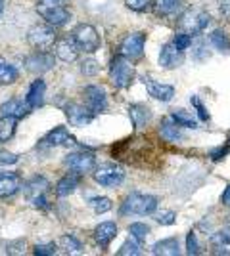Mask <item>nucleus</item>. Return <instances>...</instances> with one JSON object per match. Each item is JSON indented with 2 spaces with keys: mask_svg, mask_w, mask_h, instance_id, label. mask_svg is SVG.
Masks as SVG:
<instances>
[{
  "mask_svg": "<svg viewBox=\"0 0 230 256\" xmlns=\"http://www.w3.org/2000/svg\"><path fill=\"white\" fill-rule=\"evenodd\" d=\"M220 14L230 20V0H220Z\"/></svg>",
  "mask_w": 230,
  "mask_h": 256,
  "instance_id": "nucleus-45",
  "label": "nucleus"
},
{
  "mask_svg": "<svg viewBox=\"0 0 230 256\" xmlns=\"http://www.w3.org/2000/svg\"><path fill=\"white\" fill-rule=\"evenodd\" d=\"M129 234H131V237H134L136 241H144V239L150 235V228L146 224H142V222H134V224L129 226Z\"/></svg>",
  "mask_w": 230,
  "mask_h": 256,
  "instance_id": "nucleus-35",
  "label": "nucleus"
},
{
  "mask_svg": "<svg viewBox=\"0 0 230 256\" xmlns=\"http://www.w3.org/2000/svg\"><path fill=\"white\" fill-rule=\"evenodd\" d=\"M209 40H211V44L219 50V52H228L230 50V42L228 38H226V34L220 31V29H217V31H213L211 34H209Z\"/></svg>",
  "mask_w": 230,
  "mask_h": 256,
  "instance_id": "nucleus-31",
  "label": "nucleus"
},
{
  "mask_svg": "<svg viewBox=\"0 0 230 256\" xmlns=\"http://www.w3.org/2000/svg\"><path fill=\"white\" fill-rule=\"evenodd\" d=\"M58 56V60H62V62H66V64H71V62H75L77 58H79V48H77L75 40H73V36H66V38H60V40H56L54 48H52Z\"/></svg>",
  "mask_w": 230,
  "mask_h": 256,
  "instance_id": "nucleus-14",
  "label": "nucleus"
},
{
  "mask_svg": "<svg viewBox=\"0 0 230 256\" xmlns=\"http://www.w3.org/2000/svg\"><path fill=\"white\" fill-rule=\"evenodd\" d=\"M18 80V69L0 60V84H14Z\"/></svg>",
  "mask_w": 230,
  "mask_h": 256,
  "instance_id": "nucleus-29",
  "label": "nucleus"
},
{
  "mask_svg": "<svg viewBox=\"0 0 230 256\" xmlns=\"http://www.w3.org/2000/svg\"><path fill=\"white\" fill-rule=\"evenodd\" d=\"M60 246L66 250L67 254H79L81 250H83V245H81V241L73 237V235H64V237H60Z\"/></svg>",
  "mask_w": 230,
  "mask_h": 256,
  "instance_id": "nucleus-30",
  "label": "nucleus"
},
{
  "mask_svg": "<svg viewBox=\"0 0 230 256\" xmlns=\"http://www.w3.org/2000/svg\"><path fill=\"white\" fill-rule=\"evenodd\" d=\"M117 254L121 256H138L140 254V241H136L134 237H131V239H127L123 245H121V248L117 250Z\"/></svg>",
  "mask_w": 230,
  "mask_h": 256,
  "instance_id": "nucleus-32",
  "label": "nucleus"
},
{
  "mask_svg": "<svg viewBox=\"0 0 230 256\" xmlns=\"http://www.w3.org/2000/svg\"><path fill=\"white\" fill-rule=\"evenodd\" d=\"M129 117H131L134 128H142L152 120V111H150V107L142 106V104H132L129 107Z\"/></svg>",
  "mask_w": 230,
  "mask_h": 256,
  "instance_id": "nucleus-21",
  "label": "nucleus"
},
{
  "mask_svg": "<svg viewBox=\"0 0 230 256\" xmlns=\"http://www.w3.org/2000/svg\"><path fill=\"white\" fill-rule=\"evenodd\" d=\"M152 254H161V256H178L180 254V246L175 237L169 239H161L152 246Z\"/></svg>",
  "mask_w": 230,
  "mask_h": 256,
  "instance_id": "nucleus-23",
  "label": "nucleus"
},
{
  "mask_svg": "<svg viewBox=\"0 0 230 256\" xmlns=\"http://www.w3.org/2000/svg\"><path fill=\"white\" fill-rule=\"evenodd\" d=\"M44 94H46V84H44V80L39 78L29 86L27 96H25V104L29 106V109H37L44 104Z\"/></svg>",
  "mask_w": 230,
  "mask_h": 256,
  "instance_id": "nucleus-20",
  "label": "nucleus"
},
{
  "mask_svg": "<svg viewBox=\"0 0 230 256\" xmlns=\"http://www.w3.org/2000/svg\"><path fill=\"white\" fill-rule=\"evenodd\" d=\"M35 254L37 256H52L56 254V245L54 243H43V245L35 246Z\"/></svg>",
  "mask_w": 230,
  "mask_h": 256,
  "instance_id": "nucleus-41",
  "label": "nucleus"
},
{
  "mask_svg": "<svg viewBox=\"0 0 230 256\" xmlns=\"http://www.w3.org/2000/svg\"><path fill=\"white\" fill-rule=\"evenodd\" d=\"M190 102H192V106L196 107L197 117L201 118V120H209V113H207V109H205V106L201 104V100H199L197 96H192L190 98Z\"/></svg>",
  "mask_w": 230,
  "mask_h": 256,
  "instance_id": "nucleus-40",
  "label": "nucleus"
},
{
  "mask_svg": "<svg viewBox=\"0 0 230 256\" xmlns=\"http://www.w3.org/2000/svg\"><path fill=\"white\" fill-rule=\"evenodd\" d=\"M64 111H66V117L71 126H85L88 122H92V118H94V113H92L87 106L73 104V102L67 104V106L64 107Z\"/></svg>",
  "mask_w": 230,
  "mask_h": 256,
  "instance_id": "nucleus-11",
  "label": "nucleus"
},
{
  "mask_svg": "<svg viewBox=\"0 0 230 256\" xmlns=\"http://www.w3.org/2000/svg\"><path fill=\"white\" fill-rule=\"evenodd\" d=\"M215 254H230V230H220L211 237Z\"/></svg>",
  "mask_w": 230,
  "mask_h": 256,
  "instance_id": "nucleus-25",
  "label": "nucleus"
},
{
  "mask_svg": "<svg viewBox=\"0 0 230 256\" xmlns=\"http://www.w3.org/2000/svg\"><path fill=\"white\" fill-rule=\"evenodd\" d=\"M171 120L175 122L176 126L180 128H197V120L190 113H186L184 109H173L171 111Z\"/></svg>",
  "mask_w": 230,
  "mask_h": 256,
  "instance_id": "nucleus-27",
  "label": "nucleus"
},
{
  "mask_svg": "<svg viewBox=\"0 0 230 256\" xmlns=\"http://www.w3.org/2000/svg\"><path fill=\"white\" fill-rule=\"evenodd\" d=\"M144 44H146V34L144 32H131L127 34L119 44V56L127 60H138L144 54Z\"/></svg>",
  "mask_w": 230,
  "mask_h": 256,
  "instance_id": "nucleus-9",
  "label": "nucleus"
},
{
  "mask_svg": "<svg viewBox=\"0 0 230 256\" xmlns=\"http://www.w3.org/2000/svg\"><path fill=\"white\" fill-rule=\"evenodd\" d=\"M50 184L43 176H35L33 180L25 184V193L29 197V201L33 203L37 208H48V199H46V192H48Z\"/></svg>",
  "mask_w": 230,
  "mask_h": 256,
  "instance_id": "nucleus-7",
  "label": "nucleus"
},
{
  "mask_svg": "<svg viewBox=\"0 0 230 256\" xmlns=\"http://www.w3.org/2000/svg\"><path fill=\"white\" fill-rule=\"evenodd\" d=\"M37 12H39V16L50 27H62L71 18V14H69V10H67L66 6H54V8H44V10H37Z\"/></svg>",
  "mask_w": 230,
  "mask_h": 256,
  "instance_id": "nucleus-15",
  "label": "nucleus"
},
{
  "mask_svg": "<svg viewBox=\"0 0 230 256\" xmlns=\"http://www.w3.org/2000/svg\"><path fill=\"white\" fill-rule=\"evenodd\" d=\"M157 208V197L153 195H144V193H131L129 197H125V201L121 204V214H153Z\"/></svg>",
  "mask_w": 230,
  "mask_h": 256,
  "instance_id": "nucleus-1",
  "label": "nucleus"
},
{
  "mask_svg": "<svg viewBox=\"0 0 230 256\" xmlns=\"http://www.w3.org/2000/svg\"><path fill=\"white\" fill-rule=\"evenodd\" d=\"M176 220V214L173 212V210H161V212L155 214V222L161 226H171L175 224Z\"/></svg>",
  "mask_w": 230,
  "mask_h": 256,
  "instance_id": "nucleus-38",
  "label": "nucleus"
},
{
  "mask_svg": "<svg viewBox=\"0 0 230 256\" xmlns=\"http://www.w3.org/2000/svg\"><path fill=\"white\" fill-rule=\"evenodd\" d=\"M83 94H85V104H87V107L94 115L106 111V107H108V96H106V90L102 86L90 84L85 88Z\"/></svg>",
  "mask_w": 230,
  "mask_h": 256,
  "instance_id": "nucleus-10",
  "label": "nucleus"
},
{
  "mask_svg": "<svg viewBox=\"0 0 230 256\" xmlns=\"http://www.w3.org/2000/svg\"><path fill=\"white\" fill-rule=\"evenodd\" d=\"M144 86H146L148 94L159 102H171L175 96V86L171 84H161V82H155L152 78H144Z\"/></svg>",
  "mask_w": 230,
  "mask_h": 256,
  "instance_id": "nucleus-17",
  "label": "nucleus"
},
{
  "mask_svg": "<svg viewBox=\"0 0 230 256\" xmlns=\"http://www.w3.org/2000/svg\"><path fill=\"white\" fill-rule=\"evenodd\" d=\"M125 4L132 12H150L155 4V0H125Z\"/></svg>",
  "mask_w": 230,
  "mask_h": 256,
  "instance_id": "nucleus-36",
  "label": "nucleus"
},
{
  "mask_svg": "<svg viewBox=\"0 0 230 256\" xmlns=\"http://www.w3.org/2000/svg\"><path fill=\"white\" fill-rule=\"evenodd\" d=\"M14 162H18V155L10 151H0V164H14Z\"/></svg>",
  "mask_w": 230,
  "mask_h": 256,
  "instance_id": "nucleus-44",
  "label": "nucleus"
},
{
  "mask_svg": "<svg viewBox=\"0 0 230 256\" xmlns=\"http://www.w3.org/2000/svg\"><path fill=\"white\" fill-rule=\"evenodd\" d=\"M220 203L224 204V206H228V208H230V184L226 186V190L222 192V197H220Z\"/></svg>",
  "mask_w": 230,
  "mask_h": 256,
  "instance_id": "nucleus-46",
  "label": "nucleus"
},
{
  "mask_svg": "<svg viewBox=\"0 0 230 256\" xmlns=\"http://www.w3.org/2000/svg\"><path fill=\"white\" fill-rule=\"evenodd\" d=\"M27 111H29V106H27V104H23L22 100H18V98H12V100L4 102V104L0 106V113H2L4 117L22 118Z\"/></svg>",
  "mask_w": 230,
  "mask_h": 256,
  "instance_id": "nucleus-22",
  "label": "nucleus"
},
{
  "mask_svg": "<svg viewBox=\"0 0 230 256\" xmlns=\"http://www.w3.org/2000/svg\"><path fill=\"white\" fill-rule=\"evenodd\" d=\"M75 140L69 134V130L66 126H56L54 130H50L43 138V148H60V146H69Z\"/></svg>",
  "mask_w": 230,
  "mask_h": 256,
  "instance_id": "nucleus-16",
  "label": "nucleus"
},
{
  "mask_svg": "<svg viewBox=\"0 0 230 256\" xmlns=\"http://www.w3.org/2000/svg\"><path fill=\"white\" fill-rule=\"evenodd\" d=\"M77 186H79V174L71 172V174L64 176L62 180L56 184V195L58 197H67V195H71V193L75 192Z\"/></svg>",
  "mask_w": 230,
  "mask_h": 256,
  "instance_id": "nucleus-24",
  "label": "nucleus"
},
{
  "mask_svg": "<svg viewBox=\"0 0 230 256\" xmlns=\"http://www.w3.org/2000/svg\"><path fill=\"white\" fill-rule=\"evenodd\" d=\"M2 12H4V0H0V16H2Z\"/></svg>",
  "mask_w": 230,
  "mask_h": 256,
  "instance_id": "nucleus-47",
  "label": "nucleus"
},
{
  "mask_svg": "<svg viewBox=\"0 0 230 256\" xmlns=\"http://www.w3.org/2000/svg\"><path fill=\"white\" fill-rule=\"evenodd\" d=\"M94 182L100 184L102 188H117L125 180V170L121 168L119 164H113V162H106V164H100L92 170Z\"/></svg>",
  "mask_w": 230,
  "mask_h": 256,
  "instance_id": "nucleus-5",
  "label": "nucleus"
},
{
  "mask_svg": "<svg viewBox=\"0 0 230 256\" xmlns=\"http://www.w3.org/2000/svg\"><path fill=\"white\" fill-rule=\"evenodd\" d=\"M22 188V178L14 172H2L0 174V199L10 197Z\"/></svg>",
  "mask_w": 230,
  "mask_h": 256,
  "instance_id": "nucleus-19",
  "label": "nucleus"
},
{
  "mask_svg": "<svg viewBox=\"0 0 230 256\" xmlns=\"http://www.w3.org/2000/svg\"><path fill=\"white\" fill-rule=\"evenodd\" d=\"M64 164L71 172H75L79 176L83 174H88L96 168V159L92 153H87V151H75V153H69L64 159Z\"/></svg>",
  "mask_w": 230,
  "mask_h": 256,
  "instance_id": "nucleus-6",
  "label": "nucleus"
},
{
  "mask_svg": "<svg viewBox=\"0 0 230 256\" xmlns=\"http://www.w3.org/2000/svg\"><path fill=\"white\" fill-rule=\"evenodd\" d=\"M184 62V52L178 50L173 42H167L159 52V65L163 69H176Z\"/></svg>",
  "mask_w": 230,
  "mask_h": 256,
  "instance_id": "nucleus-13",
  "label": "nucleus"
},
{
  "mask_svg": "<svg viewBox=\"0 0 230 256\" xmlns=\"http://www.w3.org/2000/svg\"><path fill=\"white\" fill-rule=\"evenodd\" d=\"M159 134L165 142H178L182 140V132H180V126H176L175 122L171 120V117L165 118L163 122L159 124Z\"/></svg>",
  "mask_w": 230,
  "mask_h": 256,
  "instance_id": "nucleus-26",
  "label": "nucleus"
},
{
  "mask_svg": "<svg viewBox=\"0 0 230 256\" xmlns=\"http://www.w3.org/2000/svg\"><path fill=\"white\" fill-rule=\"evenodd\" d=\"M16 124H18V118L14 117H0V142H8L12 140L14 132H16Z\"/></svg>",
  "mask_w": 230,
  "mask_h": 256,
  "instance_id": "nucleus-28",
  "label": "nucleus"
},
{
  "mask_svg": "<svg viewBox=\"0 0 230 256\" xmlns=\"http://www.w3.org/2000/svg\"><path fill=\"white\" fill-rule=\"evenodd\" d=\"M71 36H73L77 48H79L81 52L94 54L100 48L98 31H96L92 25H88V23H81V25H77L75 29H73V32H71Z\"/></svg>",
  "mask_w": 230,
  "mask_h": 256,
  "instance_id": "nucleus-4",
  "label": "nucleus"
},
{
  "mask_svg": "<svg viewBox=\"0 0 230 256\" xmlns=\"http://www.w3.org/2000/svg\"><path fill=\"white\" fill-rule=\"evenodd\" d=\"M88 204H90V208L96 214H106L111 210V201L108 197H92Z\"/></svg>",
  "mask_w": 230,
  "mask_h": 256,
  "instance_id": "nucleus-33",
  "label": "nucleus"
},
{
  "mask_svg": "<svg viewBox=\"0 0 230 256\" xmlns=\"http://www.w3.org/2000/svg\"><path fill=\"white\" fill-rule=\"evenodd\" d=\"M56 40H58V36L54 32V27H50L48 23L35 25L27 32V42L31 48H35V52H50L54 48Z\"/></svg>",
  "mask_w": 230,
  "mask_h": 256,
  "instance_id": "nucleus-3",
  "label": "nucleus"
},
{
  "mask_svg": "<svg viewBox=\"0 0 230 256\" xmlns=\"http://www.w3.org/2000/svg\"><path fill=\"white\" fill-rule=\"evenodd\" d=\"M6 252H10V254H23L25 252V239H18V241L8 243Z\"/></svg>",
  "mask_w": 230,
  "mask_h": 256,
  "instance_id": "nucleus-42",
  "label": "nucleus"
},
{
  "mask_svg": "<svg viewBox=\"0 0 230 256\" xmlns=\"http://www.w3.org/2000/svg\"><path fill=\"white\" fill-rule=\"evenodd\" d=\"M209 22H211L209 14L201 10H190L180 18V29L188 34H192V36H196V34L207 29Z\"/></svg>",
  "mask_w": 230,
  "mask_h": 256,
  "instance_id": "nucleus-8",
  "label": "nucleus"
},
{
  "mask_svg": "<svg viewBox=\"0 0 230 256\" xmlns=\"http://www.w3.org/2000/svg\"><path fill=\"white\" fill-rule=\"evenodd\" d=\"M186 252L190 256L192 254H197L199 252V243H197V235L194 232H190L186 235Z\"/></svg>",
  "mask_w": 230,
  "mask_h": 256,
  "instance_id": "nucleus-39",
  "label": "nucleus"
},
{
  "mask_svg": "<svg viewBox=\"0 0 230 256\" xmlns=\"http://www.w3.org/2000/svg\"><path fill=\"white\" fill-rule=\"evenodd\" d=\"M180 6V0H155V8H157V14L161 16H169L176 12V8Z\"/></svg>",
  "mask_w": 230,
  "mask_h": 256,
  "instance_id": "nucleus-34",
  "label": "nucleus"
},
{
  "mask_svg": "<svg viewBox=\"0 0 230 256\" xmlns=\"http://www.w3.org/2000/svg\"><path fill=\"white\" fill-rule=\"evenodd\" d=\"M115 235H117V226H115V222H102L94 230V241H96V245L100 248H108L111 241L115 239Z\"/></svg>",
  "mask_w": 230,
  "mask_h": 256,
  "instance_id": "nucleus-18",
  "label": "nucleus"
},
{
  "mask_svg": "<svg viewBox=\"0 0 230 256\" xmlns=\"http://www.w3.org/2000/svg\"><path fill=\"white\" fill-rule=\"evenodd\" d=\"M110 78L115 88L119 90L129 88L134 78V65L131 64V60L123 56H115L110 64Z\"/></svg>",
  "mask_w": 230,
  "mask_h": 256,
  "instance_id": "nucleus-2",
  "label": "nucleus"
},
{
  "mask_svg": "<svg viewBox=\"0 0 230 256\" xmlns=\"http://www.w3.org/2000/svg\"><path fill=\"white\" fill-rule=\"evenodd\" d=\"M173 44H175L178 50H188L190 48V44H192V34H188V32H176L175 38H173Z\"/></svg>",
  "mask_w": 230,
  "mask_h": 256,
  "instance_id": "nucleus-37",
  "label": "nucleus"
},
{
  "mask_svg": "<svg viewBox=\"0 0 230 256\" xmlns=\"http://www.w3.org/2000/svg\"><path fill=\"white\" fill-rule=\"evenodd\" d=\"M25 67L27 71H31L33 75H43L46 71H50L54 67V56L48 52H35L27 56L25 60Z\"/></svg>",
  "mask_w": 230,
  "mask_h": 256,
  "instance_id": "nucleus-12",
  "label": "nucleus"
},
{
  "mask_svg": "<svg viewBox=\"0 0 230 256\" xmlns=\"http://www.w3.org/2000/svg\"><path fill=\"white\" fill-rule=\"evenodd\" d=\"M81 71H83L87 76H94L100 71V65L96 64L94 60H87V62L83 64V67H81Z\"/></svg>",
  "mask_w": 230,
  "mask_h": 256,
  "instance_id": "nucleus-43",
  "label": "nucleus"
}]
</instances>
